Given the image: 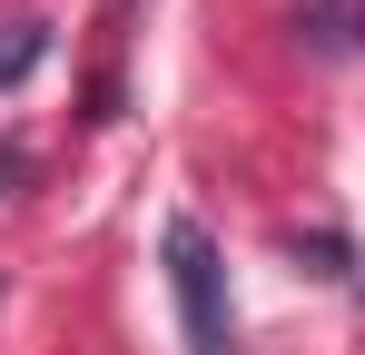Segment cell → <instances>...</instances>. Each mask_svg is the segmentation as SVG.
I'll return each mask as SVG.
<instances>
[{"label":"cell","mask_w":365,"mask_h":355,"mask_svg":"<svg viewBox=\"0 0 365 355\" xmlns=\"http://www.w3.org/2000/svg\"><path fill=\"white\" fill-rule=\"evenodd\" d=\"M30 168V158H20V138H0V197H10V178Z\"/></svg>","instance_id":"3"},{"label":"cell","mask_w":365,"mask_h":355,"mask_svg":"<svg viewBox=\"0 0 365 355\" xmlns=\"http://www.w3.org/2000/svg\"><path fill=\"white\" fill-rule=\"evenodd\" d=\"M168 296H178V326H187V355H237V316H227V257L197 217H168Z\"/></svg>","instance_id":"1"},{"label":"cell","mask_w":365,"mask_h":355,"mask_svg":"<svg viewBox=\"0 0 365 355\" xmlns=\"http://www.w3.org/2000/svg\"><path fill=\"white\" fill-rule=\"evenodd\" d=\"M40 50H50V30H40V20H10V30H0V89H10V79H30Z\"/></svg>","instance_id":"2"}]
</instances>
